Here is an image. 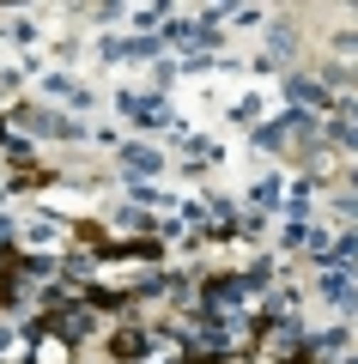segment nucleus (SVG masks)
<instances>
[{
    "label": "nucleus",
    "mask_w": 358,
    "mask_h": 364,
    "mask_svg": "<svg viewBox=\"0 0 358 364\" xmlns=\"http://www.w3.org/2000/svg\"><path fill=\"white\" fill-rule=\"evenodd\" d=\"M49 91H55V97H67V104H85V91L67 85V79H49Z\"/></svg>",
    "instance_id": "3"
},
{
    "label": "nucleus",
    "mask_w": 358,
    "mask_h": 364,
    "mask_svg": "<svg viewBox=\"0 0 358 364\" xmlns=\"http://www.w3.org/2000/svg\"><path fill=\"white\" fill-rule=\"evenodd\" d=\"M292 97H298V104H304V97H310V104H322L328 91H322V85H304V79H292Z\"/></svg>",
    "instance_id": "4"
},
{
    "label": "nucleus",
    "mask_w": 358,
    "mask_h": 364,
    "mask_svg": "<svg viewBox=\"0 0 358 364\" xmlns=\"http://www.w3.org/2000/svg\"><path fill=\"white\" fill-rule=\"evenodd\" d=\"M115 352H122V358H134V352H146V334H115Z\"/></svg>",
    "instance_id": "2"
},
{
    "label": "nucleus",
    "mask_w": 358,
    "mask_h": 364,
    "mask_svg": "<svg viewBox=\"0 0 358 364\" xmlns=\"http://www.w3.org/2000/svg\"><path fill=\"white\" fill-rule=\"evenodd\" d=\"M122 164H128V170H158L164 158H158V152H146V146H122Z\"/></svg>",
    "instance_id": "1"
}]
</instances>
